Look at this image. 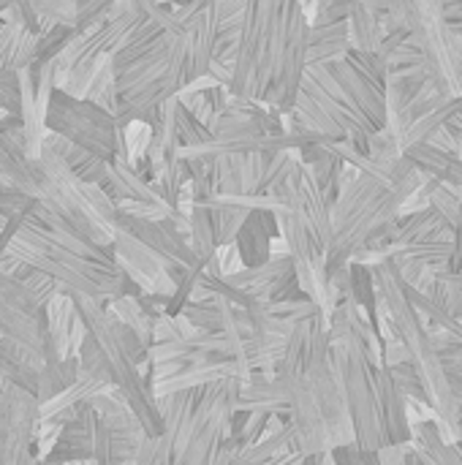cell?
<instances>
[{
  "label": "cell",
  "instance_id": "cell-1",
  "mask_svg": "<svg viewBox=\"0 0 462 465\" xmlns=\"http://www.w3.org/2000/svg\"><path fill=\"white\" fill-rule=\"evenodd\" d=\"M373 281L378 294L387 302V316L389 324L395 330V335L406 343L408 354H411V365L419 373L428 401L436 409V425L441 433V441L449 447L460 444V406L457 398L452 392V381L444 371L441 354L433 343V335L425 324V319L419 316V311L414 308V302L408 300L406 292V281L400 278V270L395 267V262H384L378 267H373Z\"/></svg>",
  "mask_w": 462,
  "mask_h": 465
},
{
  "label": "cell",
  "instance_id": "cell-2",
  "mask_svg": "<svg viewBox=\"0 0 462 465\" xmlns=\"http://www.w3.org/2000/svg\"><path fill=\"white\" fill-rule=\"evenodd\" d=\"M428 180L430 177L414 169L403 183H398L395 188H387L378 180L359 174V180L349 191L338 193L335 207H332L335 237L327 251L329 275L349 267L359 251H365L384 232H389L398 223L400 207L406 204V199L414 191H419Z\"/></svg>",
  "mask_w": 462,
  "mask_h": 465
},
{
  "label": "cell",
  "instance_id": "cell-3",
  "mask_svg": "<svg viewBox=\"0 0 462 465\" xmlns=\"http://www.w3.org/2000/svg\"><path fill=\"white\" fill-rule=\"evenodd\" d=\"M5 256H14L25 264H30L33 270H41L46 275H52L60 289L71 297H87V300H117V297H139L142 292L128 281V275L114 264H101V262H90L84 256H76L71 251H65L63 245H57L49 232L27 218L19 229V234L11 240Z\"/></svg>",
  "mask_w": 462,
  "mask_h": 465
},
{
  "label": "cell",
  "instance_id": "cell-4",
  "mask_svg": "<svg viewBox=\"0 0 462 465\" xmlns=\"http://www.w3.org/2000/svg\"><path fill=\"white\" fill-rule=\"evenodd\" d=\"M329 341H332V360L343 384L346 406L354 422L357 447L362 452L378 455L381 450L392 447V441H389L387 417L376 384V362L370 360L365 341L351 330V322L346 319L340 305L329 322Z\"/></svg>",
  "mask_w": 462,
  "mask_h": 465
},
{
  "label": "cell",
  "instance_id": "cell-5",
  "mask_svg": "<svg viewBox=\"0 0 462 465\" xmlns=\"http://www.w3.org/2000/svg\"><path fill=\"white\" fill-rule=\"evenodd\" d=\"M38 166H41V193L30 218L52 232H68L103 251H112L117 226L106 223L98 215L90 199V185L82 183L46 142L41 147Z\"/></svg>",
  "mask_w": 462,
  "mask_h": 465
},
{
  "label": "cell",
  "instance_id": "cell-6",
  "mask_svg": "<svg viewBox=\"0 0 462 465\" xmlns=\"http://www.w3.org/2000/svg\"><path fill=\"white\" fill-rule=\"evenodd\" d=\"M283 11L286 3L280 0H259L248 3L245 27L234 60V76L229 93L251 101L264 104L278 65H280V46H283Z\"/></svg>",
  "mask_w": 462,
  "mask_h": 465
},
{
  "label": "cell",
  "instance_id": "cell-7",
  "mask_svg": "<svg viewBox=\"0 0 462 465\" xmlns=\"http://www.w3.org/2000/svg\"><path fill=\"white\" fill-rule=\"evenodd\" d=\"M79 313L87 322V330L93 335V341L98 343L109 373H112V384L123 392V398L128 401V406L133 409V414L139 417L144 433L150 439H161L163 436V420L158 411V401L150 390L147 376L142 373V368L125 354L120 335L114 330V319L106 311V302L101 300H87V297H74Z\"/></svg>",
  "mask_w": 462,
  "mask_h": 465
},
{
  "label": "cell",
  "instance_id": "cell-8",
  "mask_svg": "<svg viewBox=\"0 0 462 465\" xmlns=\"http://www.w3.org/2000/svg\"><path fill=\"white\" fill-rule=\"evenodd\" d=\"M46 131L68 139L71 144L114 163L123 153V134L112 114L98 109L90 101H76L65 93H54L46 112Z\"/></svg>",
  "mask_w": 462,
  "mask_h": 465
},
{
  "label": "cell",
  "instance_id": "cell-9",
  "mask_svg": "<svg viewBox=\"0 0 462 465\" xmlns=\"http://www.w3.org/2000/svg\"><path fill=\"white\" fill-rule=\"evenodd\" d=\"M411 11V35L430 65V76L444 82L455 98H462V35L447 22L444 3L417 0Z\"/></svg>",
  "mask_w": 462,
  "mask_h": 465
},
{
  "label": "cell",
  "instance_id": "cell-10",
  "mask_svg": "<svg viewBox=\"0 0 462 465\" xmlns=\"http://www.w3.org/2000/svg\"><path fill=\"white\" fill-rule=\"evenodd\" d=\"M308 46H310V22L305 19L302 3L286 0L283 11V46L280 65L275 82L264 98V104L280 114H291L302 90V79L308 71Z\"/></svg>",
  "mask_w": 462,
  "mask_h": 465
},
{
  "label": "cell",
  "instance_id": "cell-11",
  "mask_svg": "<svg viewBox=\"0 0 462 465\" xmlns=\"http://www.w3.org/2000/svg\"><path fill=\"white\" fill-rule=\"evenodd\" d=\"M38 425L35 395L22 387H8L0 395V465H41L33 452Z\"/></svg>",
  "mask_w": 462,
  "mask_h": 465
},
{
  "label": "cell",
  "instance_id": "cell-12",
  "mask_svg": "<svg viewBox=\"0 0 462 465\" xmlns=\"http://www.w3.org/2000/svg\"><path fill=\"white\" fill-rule=\"evenodd\" d=\"M0 335L38 354H44L49 341L44 308L19 281L3 272H0Z\"/></svg>",
  "mask_w": 462,
  "mask_h": 465
},
{
  "label": "cell",
  "instance_id": "cell-13",
  "mask_svg": "<svg viewBox=\"0 0 462 465\" xmlns=\"http://www.w3.org/2000/svg\"><path fill=\"white\" fill-rule=\"evenodd\" d=\"M114 262L117 267L128 275V281L150 297H172L180 289V281L185 275H174L169 270V264L163 259H158L150 248H144L136 237H131L128 232L117 229L114 245H112Z\"/></svg>",
  "mask_w": 462,
  "mask_h": 465
},
{
  "label": "cell",
  "instance_id": "cell-14",
  "mask_svg": "<svg viewBox=\"0 0 462 465\" xmlns=\"http://www.w3.org/2000/svg\"><path fill=\"white\" fill-rule=\"evenodd\" d=\"M172 218H174V215H172ZM172 218L155 223V221H142V218H131V215L117 213V229L128 232V234L136 237L144 248H150L158 259H163L174 275H188V272L204 270V267L199 264V259L193 256L191 245L174 232Z\"/></svg>",
  "mask_w": 462,
  "mask_h": 465
},
{
  "label": "cell",
  "instance_id": "cell-15",
  "mask_svg": "<svg viewBox=\"0 0 462 465\" xmlns=\"http://www.w3.org/2000/svg\"><path fill=\"white\" fill-rule=\"evenodd\" d=\"M329 71L338 79L346 98L351 101V106L362 117H368L378 131H384L387 128V93H384V87L376 84L373 79H368L365 74H359L349 60L332 65Z\"/></svg>",
  "mask_w": 462,
  "mask_h": 465
},
{
  "label": "cell",
  "instance_id": "cell-16",
  "mask_svg": "<svg viewBox=\"0 0 462 465\" xmlns=\"http://www.w3.org/2000/svg\"><path fill=\"white\" fill-rule=\"evenodd\" d=\"M101 417L90 403H82L76 417L63 428V436L57 441V450L49 460L68 463V460H93L95 455V439H98Z\"/></svg>",
  "mask_w": 462,
  "mask_h": 465
},
{
  "label": "cell",
  "instance_id": "cell-17",
  "mask_svg": "<svg viewBox=\"0 0 462 465\" xmlns=\"http://www.w3.org/2000/svg\"><path fill=\"white\" fill-rule=\"evenodd\" d=\"M302 204H305L308 226H310L313 237L319 240V245L327 253L329 245H332V237H335V223H332V207H335V202L319 185V180H316V174H313V169L308 163L302 166Z\"/></svg>",
  "mask_w": 462,
  "mask_h": 465
},
{
  "label": "cell",
  "instance_id": "cell-18",
  "mask_svg": "<svg viewBox=\"0 0 462 465\" xmlns=\"http://www.w3.org/2000/svg\"><path fill=\"white\" fill-rule=\"evenodd\" d=\"M245 14L248 3L240 0H221L215 3V16H218V44H215V63H221L226 71L234 76V60L245 27Z\"/></svg>",
  "mask_w": 462,
  "mask_h": 465
},
{
  "label": "cell",
  "instance_id": "cell-19",
  "mask_svg": "<svg viewBox=\"0 0 462 465\" xmlns=\"http://www.w3.org/2000/svg\"><path fill=\"white\" fill-rule=\"evenodd\" d=\"M272 237H278V221L272 213H264V210H253L251 218L245 221L240 237H237V251L245 262V270L248 267H261L270 262V242Z\"/></svg>",
  "mask_w": 462,
  "mask_h": 465
},
{
  "label": "cell",
  "instance_id": "cell-20",
  "mask_svg": "<svg viewBox=\"0 0 462 465\" xmlns=\"http://www.w3.org/2000/svg\"><path fill=\"white\" fill-rule=\"evenodd\" d=\"M114 202H142V204H155V207H172L152 185L150 180L133 169L123 155L112 163V174H109V191H106ZM174 210V207H172Z\"/></svg>",
  "mask_w": 462,
  "mask_h": 465
},
{
  "label": "cell",
  "instance_id": "cell-21",
  "mask_svg": "<svg viewBox=\"0 0 462 465\" xmlns=\"http://www.w3.org/2000/svg\"><path fill=\"white\" fill-rule=\"evenodd\" d=\"M349 54H351L349 22L310 27L308 68H332V65H338V63H346Z\"/></svg>",
  "mask_w": 462,
  "mask_h": 465
},
{
  "label": "cell",
  "instance_id": "cell-22",
  "mask_svg": "<svg viewBox=\"0 0 462 465\" xmlns=\"http://www.w3.org/2000/svg\"><path fill=\"white\" fill-rule=\"evenodd\" d=\"M425 177H430L433 183H444V185H455L462 191V158L460 155H452V153H444V150H436L430 147L428 142L422 144H414L403 153Z\"/></svg>",
  "mask_w": 462,
  "mask_h": 465
},
{
  "label": "cell",
  "instance_id": "cell-23",
  "mask_svg": "<svg viewBox=\"0 0 462 465\" xmlns=\"http://www.w3.org/2000/svg\"><path fill=\"white\" fill-rule=\"evenodd\" d=\"M79 381V360H60L52 341H46L44 349V368L38 373V390H35V401L38 406L57 398L60 392H65L68 387H74Z\"/></svg>",
  "mask_w": 462,
  "mask_h": 465
},
{
  "label": "cell",
  "instance_id": "cell-24",
  "mask_svg": "<svg viewBox=\"0 0 462 465\" xmlns=\"http://www.w3.org/2000/svg\"><path fill=\"white\" fill-rule=\"evenodd\" d=\"M46 330H49V341L57 351L60 360H74L71 354V330H74V322L79 316V308H76V300L71 294H57L46 308Z\"/></svg>",
  "mask_w": 462,
  "mask_h": 465
},
{
  "label": "cell",
  "instance_id": "cell-25",
  "mask_svg": "<svg viewBox=\"0 0 462 465\" xmlns=\"http://www.w3.org/2000/svg\"><path fill=\"white\" fill-rule=\"evenodd\" d=\"M387 33L381 27V16L373 3H354L349 16V44L351 52H378Z\"/></svg>",
  "mask_w": 462,
  "mask_h": 465
},
{
  "label": "cell",
  "instance_id": "cell-26",
  "mask_svg": "<svg viewBox=\"0 0 462 465\" xmlns=\"http://www.w3.org/2000/svg\"><path fill=\"white\" fill-rule=\"evenodd\" d=\"M411 436H414L411 439L414 455L422 460V465H462V450L441 441V433H438L436 422L414 425Z\"/></svg>",
  "mask_w": 462,
  "mask_h": 465
},
{
  "label": "cell",
  "instance_id": "cell-27",
  "mask_svg": "<svg viewBox=\"0 0 462 465\" xmlns=\"http://www.w3.org/2000/svg\"><path fill=\"white\" fill-rule=\"evenodd\" d=\"M106 311H109V316H114L120 324L131 327L147 351L152 349V319L144 313V308H142L139 297L128 294V297L109 300V302H106Z\"/></svg>",
  "mask_w": 462,
  "mask_h": 465
},
{
  "label": "cell",
  "instance_id": "cell-28",
  "mask_svg": "<svg viewBox=\"0 0 462 465\" xmlns=\"http://www.w3.org/2000/svg\"><path fill=\"white\" fill-rule=\"evenodd\" d=\"M191 251H193V256L199 259L202 267H207L218 253V237H215L210 207L196 204V210L191 215Z\"/></svg>",
  "mask_w": 462,
  "mask_h": 465
},
{
  "label": "cell",
  "instance_id": "cell-29",
  "mask_svg": "<svg viewBox=\"0 0 462 465\" xmlns=\"http://www.w3.org/2000/svg\"><path fill=\"white\" fill-rule=\"evenodd\" d=\"M210 213H212V226H215V237H218V248H221V245H234L237 242V237H240V232H242V226H245V221L251 218L253 210L212 202Z\"/></svg>",
  "mask_w": 462,
  "mask_h": 465
},
{
  "label": "cell",
  "instance_id": "cell-30",
  "mask_svg": "<svg viewBox=\"0 0 462 465\" xmlns=\"http://www.w3.org/2000/svg\"><path fill=\"white\" fill-rule=\"evenodd\" d=\"M430 207L436 210V215L444 221V226H449L455 234L460 232L462 223V191L455 185H444L436 183L430 191Z\"/></svg>",
  "mask_w": 462,
  "mask_h": 465
},
{
  "label": "cell",
  "instance_id": "cell-31",
  "mask_svg": "<svg viewBox=\"0 0 462 465\" xmlns=\"http://www.w3.org/2000/svg\"><path fill=\"white\" fill-rule=\"evenodd\" d=\"M449 319L462 322V278L460 272H444L436 281V292L430 297Z\"/></svg>",
  "mask_w": 462,
  "mask_h": 465
},
{
  "label": "cell",
  "instance_id": "cell-32",
  "mask_svg": "<svg viewBox=\"0 0 462 465\" xmlns=\"http://www.w3.org/2000/svg\"><path fill=\"white\" fill-rule=\"evenodd\" d=\"M79 379H90V381H101V384H112V373L109 365L98 349V343L93 341V335L84 341L82 351H79ZM114 387V384H112Z\"/></svg>",
  "mask_w": 462,
  "mask_h": 465
},
{
  "label": "cell",
  "instance_id": "cell-33",
  "mask_svg": "<svg viewBox=\"0 0 462 465\" xmlns=\"http://www.w3.org/2000/svg\"><path fill=\"white\" fill-rule=\"evenodd\" d=\"M33 8H35V14H38L41 19H46L49 25L76 30V11H79V3H74V0H46V3H33Z\"/></svg>",
  "mask_w": 462,
  "mask_h": 465
},
{
  "label": "cell",
  "instance_id": "cell-34",
  "mask_svg": "<svg viewBox=\"0 0 462 465\" xmlns=\"http://www.w3.org/2000/svg\"><path fill=\"white\" fill-rule=\"evenodd\" d=\"M35 204H38V199H33V196L22 193L16 188H5L0 193V215H3V221H14V218L27 221L33 215Z\"/></svg>",
  "mask_w": 462,
  "mask_h": 465
},
{
  "label": "cell",
  "instance_id": "cell-35",
  "mask_svg": "<svg viewBox=\"0 0 462 465\" xmlns=\"http://www.w3.org/2000/svg\"><path fill=\"white\" fill-rule=\"evenodd\" d=\"M349 63L359 71V74H365L368 79H373L376 84H387V74H389V68H387V63H384V57L378 54V52H351L349 54Z\"/></svg>",
  "mask_w": 462,
  "mask_h": 465
},
{
  "label": "cell",
  "instance_id": "cell-36",
  "mask_svg": "<svg viewBox=\"0 0 462 465\" xmlns=\"http://www.w3.org/2000/svg\"><path fill=\"white\" fill-rule=\"evenodd\" d=\"M63 428H65V425H60L57 420H41L38 436H35V460L41 465L54 455L57 441H60V436H63Z\"/></svg>",
  "mask_w": 462,
  "mask_h": 465
},
{
  "label": "cell",
  "instance_id": "cell-37",
  "mask_svg": "<svg viewBox=\"0 0 462 465\" xmlns=\"http://www.w3.org/2000/svg\"><path fill=\"white\" fill-rule=\"evenodd\" d=\"M33 297H35V302L41 305V308H46L63 289H60V283L52 278V275H46V272H41V270H33V275L22 283ZM65 294V292H63Z\"/></svg>",
  "mask_w": 462,
  "mask_h": 465
},
{
  "label": "cell",
  "instance_id": "cell-38",
  "mask_svg": "<svg viewBox=\"0 0 462 465\" xmlns=\"http://www.w3.org/2000/svg\"><path fill=\"white\" fill-rule=\"evenodd\" d=\"M389 371H392V376H395L398 387L403 390V395H406L408 401H428L425 384H422V379H419V373L414 371V365H411V362L398 365V368H389ZM428 403H430V401H428Z\"/></svg>",
  "mask_w": 462,
  "mask_h": 465
},
{
  "label": "cell",
  "instance_id": "cell-39",
  "mask_svg": "<svg viewBox=\"0 0 462 465\" xmlns=\"http://www.w3.org/2000/svg\"><path fill=\"white\" fill-rule=\"evenodd\" d=\"M19 106H22V93H19V71L8 68L0 74V109L8 114L19 117Z\"/></svg>",
  "mask_w": 462,
  "mask_h": 465
},
{
  "label": "cell",
  "instance_id": "cell-40",
  "mask_svg": "<svg viewBox=\"0 0 462 465\" xmlns=\"http://www.w3.org/2000/svg\"><path fill=\"white\" fill-rule=\"evenodd\" d=\"M180 338H182V332H180L177 316L152 319V346L155 343H172V341H180Z\"/></svg>",
  "mask_w": 462,
  "mask_h": 465
},
{
  "label": "cell",
  "instance_id": "cell-41",
  "mask_svg": "<svg viewBox=\"0 0 462 465\" xmlns=\"http://www.w3.org/2000/svg\"><path fill=\"white\" fill-rule=\"evenodd\" d=\"M335 463L338 465H381L378 455H370V452H362L357 444L354 447H343V450H335Z\"/></svg>",
  "mask_w": 462,
  "mask_h": 465
},
{
  "label": "cell",
  "instance_id": "cell-42",
  "mask_svg": "<svg viewBox=\"0 0 462 465\" xmlns=\"http://www.w3.org/2000/svg\"><path fill=\"white\" fill-rule=\"evenodd\" d=\"M411 362V354L406 349V343L400 338H392L384 343V368H398V365H406Z\"/></svg>",
  "mask_w": 462,
  "mask_h": 465
},
{
  "label": "cell",
  "instance_id": "cell-43",
  "mask_svg": "<svg viewBox=\"0 0 462 465\" xmlns=\"http://www.w3.org/2000/svg\"><path fill=\"white\" fill-rule=\"evenodd\" d=\"M319 465H338V463H335V455H332V452H327V455H321V458H319Z\"/></svg>",
  "mask_w": 462,
  "mask_h": 465
},
{
  "label": "cell",
  "instance_id": "cell-44",
  "mask_svg": "<svg viewBox=\"0 0 462 465\" xmlns=\"http://www.w3.org/2000/svg\"><path fill=\"white\" fill-rule=\"evenodd\" d=\"M457 447H460V450H462V428H460V444H457Z\"/></svg>",
  "mask_w": 462,
  "mask_h": 465
},
{
  "label": "cell",
  "instance_id": "cell-45",
  "mask_svg": "<svg viewBox=\"0 0 462 465\" xmlns=\"http://www.w3.org/2000/svg\"><path fill=\"white\" fill-rule=\"evenodd\" d=\"M0 25H3V19H0Z\"/></svg>",
  "mask_w": 462,
  "mask_h": 465
},
{
  "label": "cell",
  "instance_id": "cell-46",
  "mask_svg": "<svg viewBox=\"0 0 462 465\" xmlns=\"http://www.w3.org/2000/svg\"><path fill=\"white\" fill-rule=\"evenodd\" d=\"M460 278H462V270H460Z\"/></svg>",
  "mask_w": 462,
  "mask_h": 465
}]
</instances>
